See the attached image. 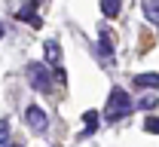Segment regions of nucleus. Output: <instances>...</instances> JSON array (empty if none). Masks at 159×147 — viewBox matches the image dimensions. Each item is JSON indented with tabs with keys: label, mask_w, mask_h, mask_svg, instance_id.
Masks as SVG:
<instances>
[{
	"label": "nucleus",
	"mask_w": 159,
	"mask_h": 147,
	"mask_svg": "<svg viewBox=\"0 0 159 147\" xmlns=\"http://www.w3.org/2000/svg\"><path fill=\"white\" fill-rule=\"evenodd\" d=\"M132 107H135V101L129 98V92L116 86V89H110V98H107V107H104V120H107V123L125 120V117L132 113Z\"/></svg>",
	"instance_id": "obj_1"
},
{
	"label": "nucleus",
	"mask_w": 159,
	"mask_h": 147,
	"mask_svg": "<svg viewBox=\"0 0 159 147\" xmlns=\"http://www.w3.org/2000/svg\"><path fill=\"white\" fill-rule=\"evenodd\" d=\"M25 74H28V83H31V89H37V92H49V89H52L55 74H49V67H46L43 62H31Z\"/></svg>",
	"instance_id": "obj_2"
},
{
	"label": "nucleus",
	"mask_w": 159,
	"mask_h": 147,
	"mask_svg": "<svg viewBox=\"0 0 159 147\" xmlns=\"http://www.w3.org/2000/svg\"><path fill=\"white\" fill-rule=\"evenodd\" d=\"M25 120H28L31 132H46V113H43V107L31 104L28 110H25Z\"/></svg>",
	"instance_id": "obj_3"
},
{
	"label": "nucleus",
	"mask_w": 159,
	"mask_h": 147,
	"mask_svg": "<svg viewBox=\"0 0 159 147\" xmlns=\"http://www.w3.org/2000/svg\"><path fill=\"white\" fill-rule=\"evenodd\" d=\"M98 55H101V62H110V55H113V43H110V31L107 28L98 31Z\"/></svg>",
	"instance_id": "obj_4"
},
{
	"label": "nucleus",
	"mask_w": 159,
	"mask_h": 147,
	"mask_svg": "<svg viewBox=\"0 0 159 147\" xmlns=\"http://www.w3.org/2000/svg\"><path fill=\"white\" fill-rule=\"evenodd\" d=\"M34 9H37V0H31V3H28V6H21L19 12H16V19H21V21H31V25H34V28H40V25H43V21H40L37 16H34Z\"/></svg>",
	"instance_id": "obj_5"
},
{
	"label": "nucleus",
	"mask_w": 159,
	"mask_h": 147,
	"mask_svg": "<svg viewBox=\"0 0 159 147\" xmlns=\"http://www.w3.org/2000/svg\"><path fill=\"white\" fill-rule=\"evenodd\" d=\"M135 83H138L141 89H159V74H153V71L138 74V77H135Z\"/></svg>",
	"instance_id": "obj_6"
},
{
	"label": "nucleus",
	"mask_w": 159,
	"mask_h": 147,
	"mask_svg": "<svg viewBox=\"0 0 159 147\" xmlns=\"http://www.w3.org/2000/svg\"><path fill=\"white\" fill-rule=\"evenodd\" d=\"M141 6H144V16H147V21L159 25V0H141Z\"/></svg>",
	"instance_id": "obj_7"
},
{
	"label": "nucleus",
	"mask_w": 159,
	"mask_h": 147,
	"mask_svg": "<svg viewBox=\"0 0 159 147\" xmlns=\"http://www.w3.org/2000/svg\"><path fill=\"white\" fill-rule=\"evenodd\" d=\"M46 62L49 64H58L61 62V46H58V40H46Z\"/></svg>",
	"instance_id": "obj_8"
},
{
	"label": "nucleus",
	"mask_w": 159,
	"mask_h": 147,
	"mask_svg": "<svg viewBox=\"0 0 159 147\" xmlns=\"http://www.w3.org/2000/svg\"><path fill=\"white\" fill-rule=\"evenodd\" d=\"M119 9H122V0H101V12H104V19H116Z\"/></svg>",
	"instance_id": "obj_9"
},
{
	"label": "nucleus",
	"mask_w": 159,
	"mask_h": 147,
	"mask_svg": "<svg viewBox=\"0 0 159 147\" xmlns=\"http://www.w3.org/2000/svg\"><path fill=\"white\" fill-rule=\"evenodd\" d=\"M83 123H86V132H83V138H86V135H92V132L98 129V113H95V110H86V113H83Z\"/></svg>",
	"instance_id": "obj_10"
},
{
	"label": "nucleus",
	"mask_w": 159,
	"mask_h": 147,
	"mask_svg": "<svg viewBox=\"0 0 159 147\" xmlns=\"http://www.w3.org/2000/svg\"><path fill=\"white\" fill-rule=\"evenodd\" d=\"M138 104L144 107V110H156V104H159V98H156V95H144V98H141Z\"/></svg>",
	"instance_id": "obj_11"
},
{
	"label": "nucleus",
	"mask_w": 159,
	"mask_h": 147,
	"mask_svg": "<svg viewBox=\"0 0 159 147\" xmlns=\"http://www.w3.org/2000/svg\"><path fill=\"white\" fill-rule=\"evenodd\" d=\"M144 129H147L150 135H159V117H147V120H144Z\"/></svg>",
	"instance_id": "obj_12"
},
{
	"label": "nucleus",
	"mask_w": 159,
	"mask_h": 147,
	"mask_svg": "<svg viewBox=\"0 0 159 147\" xmlns=\"http://www.w3.org/2000/svg\"><path fill=\"white\" fill-rule=\"evenodd\" d=\"M9 144V123L6 120H0V147Z\"/></svg>",
	"instance_id": "obj_13"
},
{
	"label": "nucleus",
	"mask_w": 159,
	"mask_h": 147,
	"mask_svg": "<svg viewBox=\"0 0 159 147\" xmlns=\"http://www.w3.org/2000/svg\"><path fill=\"white\" fill-rule=\"evenodd\" d=\"M55 80H58V83H67V74H64V71H61L58 64H55Z\"/></svg>",
	"instance_id": "obj_14"
},
{
	"label": "nucleus",
	"mask_w": 159,
	"mask_h": 147,
	"mask_svg": "<svg viewBox=\"0 0 159 147\" xmlns=\"http://www.w3.org/2000/svg\"><path fill=\"white\" fill-rule=\"evenodd\" d=\"M0 40H3V21H0Z\"/></svg>",
	"instance_id": "obj_15"
}]
</instances>
